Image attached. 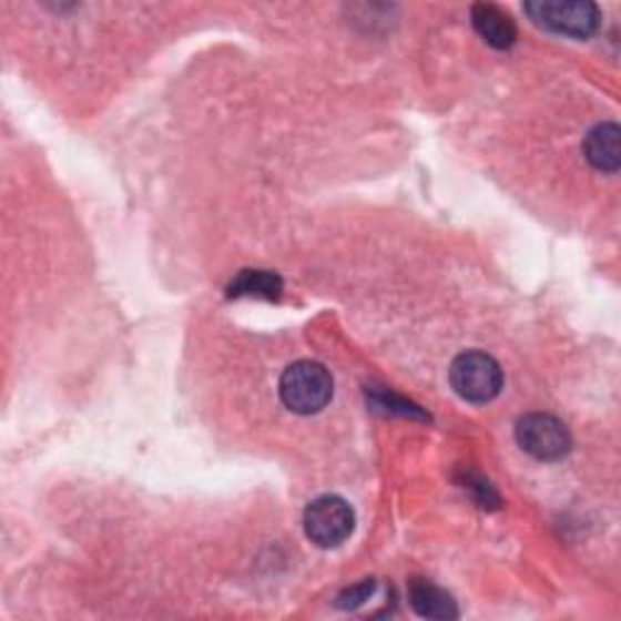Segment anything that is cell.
<instances>
[{"mask_svg":"<svg viewBox=\"0 0 621 621\" xmlns=\"http://www.w3.org/2000/svg\"><path fill=\"white\" fill-rule=\"evenodd\" d=\"M282 404L299 416H314L333 398V377L318 362L302 359L284 369L279 379Z\"/></svg>","mask_w":621,"mask_h":621,"instance_id":"cell-1","label":"cell"},{"mask_svg":"<svg viewBox=\"0 0 621 621\" xmlns=\"http://www.w3.org/2000/svg\"><path fill=\"white\" fill-rule=\"evenodd\" d=\"M449 381L451 388L469 404H488L500 394L502 369L490 355L471 349V353H461L451 362Z\"/></svg>","mask_w":621,"mask_h":621,"instance_id":"cell-2","label":"cell"},{"mask_svg":"<svg viewBox=\"0 0 621 621\" xmlns=\"http://www.w3.org/2000/svg\"><path fill=\"white\" fill-rule=\"evenodd\" d=\"M355 529V510L340 496H320L308 502L304 512V532L320 549H335L349 539Z\"/></svg>","mask_w":621,"mask_h":621,"instance_id":"cell-3","label":"cell"},{"mask_svg":"<svg viewBox=\"0 0 621 621\" xmlns=\"http://www.w3.org/2000/svg\"><path fill=\"white\" fill-rule=\"evenodd\" d=\"M525 12L539 28L576 39H586L600 28V8L594 3H586V0H578V3L539 0V3H527Z\"/></svg>","mask_w":621,"mask_h":621,"instance_id":"cell-4","label":"cell"},{"mask_svg":"<svg viewBox=\"0 0 621 621\" xmlns=\"http://www.w3.org/2000/svg\"><path fill=\"white\" fill-rule=\"evenodd\" d=\"M515 437L527 455L539 461H559L571 451V435H568L566 425L547 413H529L520 418Z\"/></svg>","mask_w":621,"mask_h":621,"instance_id":"cell-5","label":"cell"},{"mask_svg":"<svg viewBox=\"0 0 621 621\" xmlns=\"http://www.w3.org/2000/svg\"><path fill=\"white\" fill-rule=\"evenodd\" d=\"M408 602L418 617L423 619H457L459 610L451 594L442 588H437L430 580H410L408 586Z\"/></svg>","mask_w":621,"mask_h":621,"instance_id":"cell-6","label":"cell"},{"mask_svg":"<svg viewBox=\"0 0 621 621\" xmlns=\"http://www.w3.org/2000/svg\"><path fill=\"white\" fill-rule=\"evenodd\" d=\"M621 132L614 122H602L598 126H592L582 151H586V159L590 161L592 167H598L602 173H617L621 163V149H619Z\"/></svg>","mask_w":621,"mask_h":621,"instance_id":"cell-7","label":"cell"},{"mask_svg":"<svg viewBox=\"0 0 621 621\" xmlns=\"http://www.w3.org/2000/svg\"><path fill=\"white\" fill-rule=\"evenodd\" d=\"M474 30L493 49H510L517 39L515 20L493 3H476L471 8Z\"/></svg>","mask_w":621,"mask_h":621,"instance_id":"cell-8","label":"cell"},{"mask_svg":"<svg viewBox=\"0 0 621 621\" xmlns=\"http://www.w3.org/2000/svg\"><path fill=\"white\" fill-rule=\"evenodd\" d=\"M228 296H257V299H279L282 279L275 272L267 269H243L241 275L228 284Z\"/></svg>","mask_w":621,"mask_h":621,"instance_id":"cell-9","label":"cell"},{"mask_svg":"<svg viewBox=\"0 0 621 621\" xmlns=\"http://www.w3.org/2000/svg\"><path fill=\"white\" fill-rule=\"evenodd\" d=\"M374 406L398 413V416H406V418H425V413L418 406H413L410 400H404V398L386 394V391H379L377 396H374Z\"/></svg>","mask_w":621,"mask_h":621,"instance_id":"cell-10","label":"cell"},{"mask_svg":"<svg viewBox=\"0 0 621 621\" xmlns=\"http://www.w3.org/2000/svg\"><path fill=\"white\" fill-rule=\"evenodd\" d=\"M374 580H362L357 582L355 588H347L340 598H338V607H359L362 602H367V598H371V592H374Z\"/></svg>","mask_w":621,"mask_h":621,"instance_id":"cell-11","label":"cell"},{"mask_svg":"<svg viewBox=\"0 0 621 621\" xmlns=\"http://www.w3.org/2000/svg\"><path fill=\"white\" fill-rule=\"evenodd\" d=\"M464 488H469L471 493H476V500L481 508H488V505H498V496H496V490L490 488L488 483H483L481 478H474V476H466V486Z\"/></svg>","mask_w":621,"mask_h":621,"instance_id":"cell-12","label":"cell"}]
</instances>
